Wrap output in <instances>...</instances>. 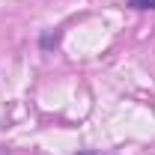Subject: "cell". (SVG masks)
<instances>
[{
    "instance_id": "obj_1",
    "label": "cell",
    "mask_w": 155,
    "mask_h": 155,
    "mask_svg": "<svg viewBox=\"0 0 155 155\" xmlns=\"http://www.w3.org/2000/svg\"><path fill=\"white\" fill-rule=\"evenodd\" d=\"M131 6H137V9H149V6H155V0H131Z\"/></svg>"
},
{
    "instance_id": "obj_3",
    "label": "cell",
    "mask_w": 155,
    "mask_h": 155,
    "mask_svg": "<svg viewBox=\"0 0 155 155\" xmlns=\"http://www.w3.org/2000/svg\"><path fill=\"white\" fill-rule=\"evenodd\" d=\"M84 155H96V152H84Z\"/></svg>"
},
{
    "instance_id": "obj_2",
    "label": "cell",
    "mask_w": 155,
    "mask_h": 155,
    "mask_svg": "<svg viewBox=\"0 0 155 155\" xmlns=\"http://www.w3.org/2000/svg\"><path fill=\"white\" fill-rule=\"evenodd\" d=\"M0 155H9V149H0Z\"/></svg>"
}]
</instances>
